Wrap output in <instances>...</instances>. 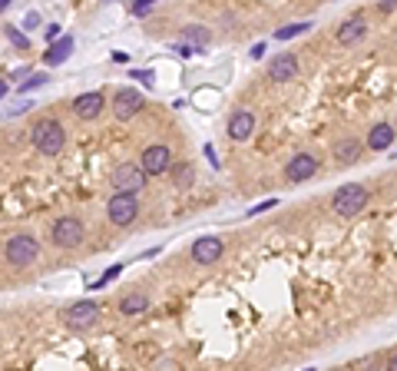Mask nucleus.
<instances>
[{
    "instance_id": "obj_1",
    "label": "nucleus",
    "mask_w": 397,
    "mask_h": 371,
    "mask_svg": "<svg viewBox=\"0 0 397 371\" xmlns=\"http://www.w3.org/2000/svg\"><path fill=\"white\" fill-rule=\"evenodd\" d=\"M30 143L40 156H60L67 146V130L57 116H40L37 123L30 126Z\"/></svg>"
},
{
    "instance_id": "obj_2",
    "label": "nucleus",
    "mask_w": 397,
    "mask_h": 371,
    "mask_svg": "<svg viewBox=\"0 0 397 371\" xmlns=\"http://www.w3.org/2000/svg\"><path fill=\"white\" fill-rule=\"evenodd\" d=\"M40 259V239L34 232H14L3 239V262L10 269H30Z\"/></svg>"
},
{
    "instance_id": "obj_3",
    "label": "nucleus",
    "mask_w": 397,
    "mask_h": 371,
    "mask_svg": "<svg viewBox=\"0 0 397 371\" xmlns=\"http://www.w3.org/2000/svg\"><path fill=\"white\" fill-rule=\"evenodd\" d=\"M368 203H371V189L361 186V183L341 186L338 192L331 196V209H335V216H341V219H354V216H361Z\"/></svg>"
},
{
    "instance_id": "obj_4",
    "label": "nucleus",
    "mask_w": 397,
    "mask_h": 371,
    "mask_svg": "<svg viewBox=\"0 0 397 371\" xmlns=\"http://www.w3.org/2000/svg\"><path fill=\"white\" fill-rule=\"evenodd\" d=\"M149 183V176L139 169V163H119V166L110 172V189L113 196H139Z\"/></svg>"
},
{
    "instance_id": "obj_5",
    "label": "nucleus",
    "mask_w": 397,
    "mask_h": 371,
    "mask_svg": "<svg viewBox=\"0 0 397 371\" xmlns=\"http://www.w3.org/2000/svg\"><path fill=\"white\" fill-rule=\"evenodd\" d=\"M50 242L57 249H76L86 242V225L80 216H57L50 225Z\"/></svg>"
},
{
    "instance_id": "obj_6",
    "label": "nucleus",
    "mask_w": 397,
    "mask_h": 371,
    "mask_svg": "<svg viewBox=\"0 0 397 371\" xmlns=\"http://www.w3.org/2000/svg\"><path fill=\"white\" fill-rule=\"evenodd\" d=\"M146 110V96L136 90V87H119L113 93V103H110V113H113L116 123H130L139 113Z\"/></svg>"
},
{
    "instance_id": "obj_7",
    "label": "nucleus",
    "mask_w": 397,
    "mask_h": 371,
    "mask_svg": "<svg viewBox=\"0 0 397 371\" xmlns=\"http://www.w3.org/2000/svg\"><path fill=\"white\" fill-rule=\"evenodd\" d=\"M139 212H143V205L136 196H110L106 199V223L116 229H130L139 219Z\"/></svg>"
},
{
    "instance_id": "obj_8",
    "label": "nucleus",
    "mask_w": 397,
    "mask_h": 371,
    "mask_svg": "<svg viewBox=\"0 0 397 371\" xmlns=\"http://www.w3.org/2000/svg\"><path fill=\"white\" fill-rule=\"evenodd\" d=\"M139 169L146 172V176H169L172 169V149L166 146V143H152V146H146L143 153H139Z\"/></svg>"
},
{
    "instance_id": "obj_9",
    "label": "nucleus",
    "mask_w": 397,
    "mask_h": 371,
    "mask_svg": "<svg viewBox=\"0 0 397 371\" xmlns=\"http://www.w3.org/2000/svg\"><path fill=\"white\" fill-rule=\"evenodd\" d=\"M70 110H73V116L80 123H96V120L103 116V110H106V96H103V90L80 93L73 103H70Z\"/></svg>"
},
{
    "instance_id": "obj_10",
    "label": "nucleus",
    "mask_w": 397,
    "mask_h": 371,
    "mask_svg": "<svg viewBox=\"0 0 397 371\" xmlns=\"http://www.w3.org/2000/svg\"><path fill=\"white\" fill-rule=\"evenodd\" d=\"M255 130H258V116H255V110H245V106H239V110H232V116H228V139L232 143H248L252 136H255Z\"/></svg>"
},
{
    "instance_id": "obj_11",
    "label": "nucleus",
    "mask_w": 397,
    "mask_h": 371,
    "mask_svg": "<svg viewBox=\"0 0 397 371\" xmlns=\"http://www.w3.org/2000/svg\"><path fill=\"white\" fill-rule=\"evenodd\" d=\"M318 169H322V163H318L315 153H295V156L285 163V179H288V183H308V179L318 176Z\"/></svg>"
},
{
    "instance_id": "obj_12",
    "label": "nucleus",
    "mask_w": 397,
    "mask_h": 371,
    "mask_svg": "<svg viewBox=\"0 0 397 371\" xmlns=\"http://www.w3.org/2000/svg\"><path fill=\"white\" fill-rule=\"evenodd\" d=\"M189 256L195 265H215V262L226 256V242L219 239V236H199V239L192 242Z\"/></svg>"
},
{
    "instance_id": "obj_13",
    "label": "nucleus",
    "mask_w": 397,
    "mask_h": 371,
    "mask_svg": "<svg viewBox=\"0 0 397 371\" xmlns=\"http://www.w3.org/2000/svg\"><path fill=\"white\" fill-rule=\"evenodd\" d=\"M96 318H99V302H96V298H80V302H73V305L63 312V322H67L70 328H90Z\"/></svg>"
},
{
    "instance_id": "obj_14",
    "label": "nucleus",
    "mask_w": 397,
    "mask_h": 371,
    "mask_svg": "<svg viewBox=\"0 0 397 371\" xmlns=\"http://www.w3.org/2000/svg\"><path fill=\"white\" fill-rule=\"evenodd\" d=\"M361 156H364V139H358V136H341L338 143L331 146V159L338 166H354Z\"/></svg>"
},
{
    "instance_id": "obj_15",
    "label": "nucleus",
    "mask_w": 397,
    "mask_h": 371,
    "mask_svg": "<svg viewBox=\"0 0 397 371\" xmlns=\"http://www.w3.org/2000/svg\"><path fill=\"white\" fill-rule=\"evenodd\" d=\"M298 70H302L298 54H278V56H272V63H268V76L275 83H291L298 76Z\"/></svg>"
},
{
    "instance_id": "obj_16",
    "label": "nucleus",
    "mask_w": 397,
    "mask_h": 371,
    "mask_svg": "<svg viewBox=\"0 0 397 371\" xmlns=\"http://www.w3.org/2000/svg\"><path fill=\"white\" fill-rule=\"evenodd\" d=\"M364 37H368V20L364 17H348L338 27V34H335L338 47H358Z\"/></svg>"
},
{
    "instance_id": "obj_17",
    "label": "nucleus",
    "mask_w": 397,
    "mask_h": 371,
    "mask_svg": "<svg viewBox=\"0 0 397 371\" xmlns=\"http://www.w3.org/2000/svg\"><path fill=\"white\" fill-rule=\"evenodd\" d=\"M394 146V126L391 123H374L371 133H368V139H364V149H371V153H384V149Z\"/></svg>"
},
{
    "instance_id": "obj_18",
    "label": "nucleus",
    "mask_w": 397,
    "mask_h": 371,
    "mask_svg": "<svg viewBox=\"0 0 397 371\" xmlns=\"http://www.w3.org/2000/svg\"><path fill=\"white\" fill-rule=\"evenodd\" d=\"M149 305H152V298L146 295V292H130V295H123L119 298V315H146L149 312Z\"/></svg>"
},
{
    "instance_id": "obj_19",
    "label": "nucleus",
    "mask_w": 397,
    "mask_h": 371,
    "mask_svg": "<svg viewBox=\"0 0 397 371\" xmlns=\"http://www.w3.org/2000/svg\"><path fill=\"white\" fill-rule=\"evenodd\" d=\"M172 176V189H192V183H195V163H189V159H176L169 169Z\"/></svg>"
},
{
    "instance_id": "obj_20",
    "label": "nucleus",
    "mask_w": 397,
    "mask_h": 371,
    "mask_svg": "<svg viewBox=\"0 0 397 371\" xmlns=\"http://www.w3.org/2000/svg\"><path fill=\"white\" fill-rule=\"evenodd\" d=\"M73 54V37L67 34V37H60L57 43H50L47 47V54H43V63L47 67H60V63H67V56Z\"/></svg>"
},
{
    "instance_id": "obj_21",
    "label": "nucleus",
    "mask_w": 397,
    "mask_h": 371,
    "mask_svg": "<svg viewBox=\"0 0 397 371\" xmlns=\"http://www.w3.org/2000/svg\"><path fill=\"white\" fill-rule=\"evenodd\" d=\"M208 40H212V34H208V27H202V23H189V27H182V43L192 47V50L208 47Z\"/></svg>"
},
{
    "instance_id": "obj_22",
    "label": "nucleus",
    "mask_w": 397,
    "mask_h": 371,
    "mask_svg": "<svg viewBox=\"0 0 397 371\" xmlns=\"http://www.w3.org/2000/svg\"><path fill=\"white\" fill-rule=\"evenodd\" d=\"M308 30H311V20H295V23H285V27H278V30H275L272 37H275L278 43H282V40H295V37H302V34H308Z\"/></svg>"
},
{
    "instance_id": "obj_23",
    "label": "nucleus",
    "mask_w": 397,
    "mask_h": 371,
    "mask_svg": "<svg viewBox=\"0 0 397 371\" xmlns=\"http://www.w3.org/2000/svg\"><path fill=\"white\" fill-rule=\"evenodd\" d=\"M43 83H47V74H27V80H23V83H20V87H17V90H14V93H30V90H40Z\"/></svg>"
},
{
    "instance_id": "obj_24",
    "label": "nucleus",
    "mask_w": 397,
    "mask_h": 371,
    "mask_svg": "<svg viewBox=\"0 0 397 371\" xmlns=\"http://www.w3.org/2000/svg\"><path fill=\"white\" fill-rule=\"evenodd\" d=\"M7 40H10L17 50H27V47H30V37H27L20 27H7Z\"/></svg>"
},
{
    "instance_id": "obj_25",
    "label": "nucleus",
    "mask_w": 397,
    "mask_h": 371,
    "mask_svg": "<svg viewBox=\"0 0 397 371\" xmlns=\"http://www.w3.org/2000/svg\"><path fill=\"white\" fill-rule=\"evenodd\" d=\"M152 10H156V3H152V0H132V7H130L132 17H149Z\"/></svg>"
},
{
    "instance_id": "obj_26",
    "label": "nucleus",
    "mask_w": 397,
    "mask_h": 371,
    "mask_svg": "<svg viewBox=\"0 0 397 371\" xmlns=\"http://www.w3.org/2000/svg\"><path fill=\"white\" fill-rule=\"evenodd\" d=\"M119 272H123V262H116V265H110V269L103 272V278L96 282V289H103V285H110V282H113V278L119 276Z\"/></svg>"
},
{
    "instance_id": "obj_27",
    "label": "nucleus",
    "mask_w": 397,
    "mask_h": 371,
    "mask_svg": "<svg viewBox=\"0 0 397 371\" xmlns=\"http://www.w3.org/2000/svg\"><path fill=\"white\" fill-rule=\"evenodd\" d=\"M43 37H47V43H57V40L63 37V27H60V23H50V27L43 30Z\"/></svg>"
},
{
    "instance_id": "obj_28",
    "label": "nucleus",
    "mask_w": 397,
    "mask_h": 371,
    "mask_svg": "<svg viewBox=\"0 0 397 371\" xmlns=\"http://www.w3.org/2000/svg\"><path fill=\"white\" fill-rule=\"evenodd\" d=\"M275 205H278V199H262L258 205H252V209H248V216H258V212H268V209H275Z\"/></svg>"
},
{
    "instance_id": "obj_29",
    "label": "nucleus",
    "mask_w": 397,
    "mask_h": 371,
    "mask_svg": "<svg viewBox=\"0 0 397 371\" xmlns=\"http://www.w3.org/2000/svg\"><path fill=\"white\" fill-rule=\"evenodd\" d=\"M132 80H143V83H146V87H152V80H156V74H152V70H132Z\"/></svg>"
},
{
    "instance_id": "obj_30",
    "label": "nucleus",
    "mask_w": 397,
    "mask_h": 371,
    "mask_svg": "<svg viewBox=\"0 0 397 371\" xmlns=\"http://www.w3.org/2000/svg\"><path fill=\"white\" fill-rule=\"evenodd\" d=\"M378 14H397V0H381Z\"/></svg>"
},
{
    "instance_id": "obj_31",
    "label": "nucleus",
    "mask_w": 397,
    "mask_h": 371,
    "mask_svg": "<svg viewBox=\"0 0 397 371\" xmlns=\"http://www.w3.org/2000/svg\"><path fill=\"white\" fill-rule=\"evenodd\" d=\"M172 50H176L179 56H192V54H195V50H192V47H186V43H172Z\"/></svg>"
},
{
    "instance_id": "obj_32",
    "label": "nucleus",
    "mask_w": 397,
    "mask_h": 371,
    "mask_svg": "<svg viewBox=\"0 0 397 371\" xmlns=\"http://www.w3.org/2000/svg\"><path fill=\"white\" fill-rule=\"evenodd\" d=\"M384 371H397V352L387 355V361H384Z\"/></svg>"
},
{
    "instance_id": "obj_33",
    "label": "nucleus",
    "mask_w": 397,
    "mask_h": 371,
    "mask_svg": "<svg viewBox=\"0 0 397 371\" xmlns=\"http://www.w3.org/2000/svg\"><path fill=\"white\" fill-rule=\"evenodd\" d=\"M113 63H130V54H123V50H113Z\"/></svg>"
},
{
    "instance_id": "obj_34",
    "label": "nucleus",
    "mask_w": 397,
    "mask_h": 371,
    "mask_svg": "<svg viewBox=\"0 0 397 371\" xmlns=\"http://www.w3.org/2000/svg\"><path fill=\"white\" fill-rule=\"evenodd\" d=\"M206 156H208V163H212V166L219 169V156H215V149H212V146H206Z\"/></svg>"
},
{
    "instance_id": "obj_35",
    "label": "nucleus",
    "mask_w": 397,
    "mask_h": 371,
    "mask_svg": "<svg viewBox=\"0 0 397 371\" xmlns=\"http://www.w3.org/2000/svg\"><path fill=\"white\" fill-rule=\"evenodd\" d=\"M23 23H27V27H37V23H40V14H34V10H30V14H27V20H23Z\"/></svg>"
},
{
    "instance_id": "obj_36",
    "label": "nucleus",
    "mask_w": 397,
    "mask_h": 371,
    "mask_svg": "<svg viewBox=\"0 0 397 371\" xmlns=\"http://www.w3.org/2000/svg\"><path fill=\"white\" fill-rule=\"evenodd\" d=\"M7 93H10V87H7V83H3V80H0V100H3V96H7Z\"/></svg>"
},
{
    "instance_id": "obj_37",
    "label": "nucleus",
    "mask_w": 397,
    "mask_h": 371,
    "mask_svg": "<svg viewBox=\"0 0 397 371\" xmlns=\"http://www.w3.org/2000/svg\"><path fill=\"white\" fill-rule=\"evenodd\" d=\"M304 371H315V368H304Z\"/></svg>"
},
{
    "instance_id": "obj_38",
    "label": "nucleus",
    "mask_w": 397,
    "mask_h": 371,
    "mask_svg": "<svg viewBox=\"0 0 397 371\" xmlns=\"http://www.w3.org/2000/svg\"><path fill=\"white\" fill-rule=\"evenodd\" d=\"M338 371H344V368H338Z\"/></svg>"
}]
</instances>
